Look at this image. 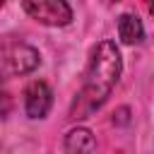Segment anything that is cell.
Masks as SVG:
<instances>
[{
  "label": "cell",
  "mask_w": 154,
  "mask_h": 154,
  "mask_svg": "<svg viewBox=\"0 0 154 154\" xmlns=\"http://www.w3.org/2000/svg\"><path fill=\"white\" fill-rule=\"evenodd\" d=\"M120 51L113 41H101L89 58L87 72H84V84L82 91L77 94L72 103V118H87L101 103L111 96L118 77H120Z\"/></svg>",
  "instance_id": "cell-1"
},
{
  "label": "cell",
  "mask_w": 154,
  "mask_h": 154,
  "mask_svg": "<svg viewBox=\"0 0 154 154\" xmlns=\"http://www.w3.org/2000/svg\"><path fill=\"white\" fill-rule=\"evenodd\" d=\"M0 63L12 75H26V72L38 67L41 58H38V51L34 46L17 41V38H7L0 46Z\"/></svg>",
  "instance_id": "cell-2"
},
{
  "label": "cell",
  "mask_w": 154,
  "mask_h": 154,
  "mask_svg": "<svg viewBox=\"0 0 154 154\" xmlns=\"http://www.w3.org/2000/svg\"><path fill=\"white\" fill-rule=\"evenodd\" d=\"M24 12L48 26H65L72 22V10L63 0H24Z\"/></svg>",
  "instance_id": "cell-3"
},
{
  "label": "cell",
  "mask_w": 154,
  "mask_h": 154,
  "mask_svg": "<svg viewBox=\"0 0 154 154\" xmlns=\"http://www.w3.org/2000/svg\"><path fill=\"white\" fill-rule=\"evenodd\" d=\"M53 106V91L46 82L34 79L24 91V108L29 118H46V113Z\"/></svg>",
  "instance_id": "cell-4"
},
{
  "label": "cell",
  "mask_w": 154,
  "mask_h": 154,
  "mask_svg": "<svg viewBox=\"0 0 154 154\" xmlns=\"http://www.w3.org/2000/svg\"><path fill=\"white\" fill-rule=\"evenodd\" d=\"M94 147H96V140L87 128H75L65 135V152L67 154H91Z\"/></svg>",
  "instance_id": "cell-5"
},
{
  "label": "cell",
  "mask_w": 154,
  "mask_h": 154,
  "mask_svg": "<svg viewBox=\"0 0 154 154\" xmlns=\"http://www.w3.org/2000/svg\"><path fill=\"white\" fill-rule=\"evenodd\" d=\"M118 34L123 38V43L132 46V43H140L142 36H144V29H142V22L135 17V14H123L118 19Z\"/></svg>",
  "instance_id": "cell-6"
},
{
  "label": "cell",
  "mask_w": 154,
  "mask_h": 154,
  "mask_svg": "<svg viewBox=\"0 0 154 154\" xmlns=\"http://www.w3.org/2000/svg\"><path fill=\"white\" fill-rule=\"evenodd\" d=\"M10 111H12V99L5 91H0V118H5Z\"/></svg>",
  "instance_id": "cell-7"
}]
</instances>
